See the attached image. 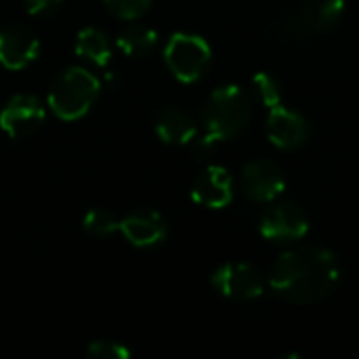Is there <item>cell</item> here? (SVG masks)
Wrapping results in <instances>:
<instances>
[{
	"label": "cell",
	"mask_w": 359,
	"mask_h": 359,
	"mask_svg": "<svg viewBox=\"0 0 359 359\" xmlns=\"http://www.w3.org/2000/svg\"><path fill=\"white\" fill-rule=\"evenodd\" d=\"M339 280V259L326 248L288 250L276 261L269 273L273 292L294 305H311L328 299Z\"/></svg>",
	"instance_id": "6da1fadb"
},
{
	"label": "cell",
	"mask_w": 359,
	"mask_h": 359,
	"mask_svg": "<svg viewBox=\"0 0 359 359\" xmlns=\"http://www.w3.org/2000/svg\"><path fill=\"white\" fill-rule=\"evenodd\" d=\"M250 114H252L250 99L240 86L236 84L219 86L206 99V105L202 109L204 135L215 139L217 143L233 139L248 126Z\"/></svg>",
	"instance_id": "7a4b0ae2"
},
{
	"label": "cell",
	"mask_w": 359,
	"mask_h": 359,
	"mask_svg": "<svg viewBox=\"0 0 359 359\" xmlns=\"http://www.w3.org/2000/svg\"><path fill=\"white\" fill-rule=\"evenodd\" d=\"M101 84L95 74L74 65L61 72L48 90V107L61 120H78L95 105Z\"/></svg>",
	"instance_id": "3957f363"
},
{
	"label": "cell",
	"mask_w": 359,
	"mask_h": 359,
	"mask_svg": "<svg viewBox=\"0 0 359 359\" xmlns=\"http://www.w3.org/2000/svg\"><path fill=\"white\" fill-rule=\"evenodd\" d=\"M210 59H212V50L208 42L196 34H185V32L172 34L164 48V61L170 74L185 84L198 82L206 74Z\"/></svg>",
	"instance_id": "277c9868"
},
{
	"label": "cell",
	"mask_w": 359,
	"mask_h": 359,
	"mask_svg": "<svg viewBox=\"0 0 359 359\" xmlns=\"http://www.w3.org/2000/svg\"><path fill=\"white\" fill-rule=\"evenodd\" d=\"M259 231L273 244H290L303 240L309 233V219L301 206L282 202L269 206L263 212Z\"/></svg>",
	"instance_id": "5b68a950"
},
{
	"label": "cell",
	"mask_w": 359,
	"mask_h": 359,
	"mask_svg": "<svg viewBox=\"0 0 359 359\" xmlns=\"http://www.w3.org/2000/svg\"><path fill=\"white\" fill-rule=\"evenodd\" d=\"M215 290L231 301H255L263 294V278L248 263H225L212 273Z\"/></svg>",
	"instance_id": "8992f818"
},
{
	"label": "cell",
	"mask_w": 359,
	"mask_h": 359,
	"mask_svg": "<svg viewBox=\"0 0 359 359\" xmlns=\"http://www.w3.org/2000/svg\"><path fill=\"white\" fill-rule=\"evenodd\" d=\"M44 118L46 109L38 97L15 95L4 103L0 111V128L13 139H21L34 135L44 124Z\"/></svg>",
	"instance_id": "52a82bcc"
},
{
	"label": "cell",
	"mask_w": 359,
	"mask_h": 359,
	"mask_svg": "<svg viewBox=\"0 0 359 359\" xmlns=\"http://www.w3.org/2000/svg\"><path fill=\"white\" fill-rule=\"evenodd\" d=\"M242 191L248 200L265 204L273 202L286 187L282 168L271 160H252L242 168L240 175Z\"/></svg>",
	"instance_id": "ba28073f"
},
{
	"label": "cell",
	"mask_w": 359,
	"mask_h": 359,
	"mask_svg": "<svg viewBox=\"0 0 359 359\" xmlns=\"http://www.w3.org/2000/svg\"><path fill=\"white\" fill-rule=\"evenodd\" d=\"M311 126L307 118L297 111L286 107L284 103L269 107L267 116V137L269 141L280 147V149H297L309 139Z\"/></svg>",
	"instance_id": "9c48e42d"
},
{
	"label": "cell",
	"mask_w": 359,
	"mask_h": 359,
	"mask_svg": "<svg viewBox=\"0 0 359 359\" xmlns=\"http://www.w3.org/2000/svg\"><path fill=\"white\" fill-rule=\"evenodd\" d=\"M40 55V40L21 25H4L0 29V63L6 69H23Z\"/></svg>",
	"instance_id": "30bf717a"
},
{
	"label": "cell",
	"mask_w": 359,
	"mask_h": 359,
	"mask_svg": "<svg viewBox=\"0 0 359 359\" xmlns=\"http://www.w3.org/2000/svg\"><path fill=\"white\" fill-rule=\"evenodd\" d=\"M191 200L200 206L219 210L231 204L233 200V177L223 166H208L194 181Z\"/></svg>",
	"instance_id": "8fae6325"
},
{
	"label": "cell",
	"mask_w": 359,
	"mask_h": 359,
	"mask_svg": "<svg viewBox=\"0 0 359 359\" xmlns=\"http://www.w3.org/2000/svg\"><path fill=\"white\" fill-rule=\"evenodd\" d=\"M118 231H122V236L133 246L149 248V246L160 244L166 238L168 225L162 219V215H158L156 210H135L120 219Z\"/></svg>",
	"instance_id": "7c38bea8"
},
{
	"label": "cell",
	"mask_w": 359,
	"mask_h": 359,
	"mask_svg": "<svg viewBox=\"0 0 359 359\" xmlns=\"http://www.w3.org/2000/svg\"><path fill=\"white\" fill-rule=\"evenodd\" d=\"M156 133L164 143L170 145H185L191 143L198 135L196 120L191 114L179 107H166L156 116Z\"/></svg>",
	"instance_id": "4fadbf2b"
},
{
	"label": "cell",
	"mask_w": 359,
	"mask_h": 359,
	"mask_svg": "<svg viewBox=\"0 0 359 359\" xmlns=\"http://www.w3.org/2000/svg\"><path fill=\"white\" fill-rule=\"evenodd\" d=\"M345 15V0H303L301 17L309 32H330Z\"/></svg>",
	"instance_id": "5bb4252c"
},
{
	"label": "cell",
	"mask_w": 359,
	"mask_h": 359,
	"mask_svg": "<svg viewBox=\"0 0 359 359\" xmlns=\"http://www.w3.org/2000/svg\"><path fill=\"white\" fill-rule=\"evenodd\" d=\"M76 55L97 67H105L111 59V40L97 27H84L76 36Z\"/></svg>",
	"instance_id": "9a60e30c"
},
{
	"label": "cell",
	"mask_w": 359,
	"mask_h": 359,
	"mask_svg": "<svg viewBox=\"0 0 359 359\" xmlns=\"http://www.w3.org/2000/svg\"><path fill=\"white\" fill-rule=\"evenodd\" d=\"M116 44L118 48L128 55V57H145L147 53H151L158 44V34L151 29V27H145V25H128L124 27L118 38H116Z\"/></svg>",
	"instance_id": "2e32d148"
},
{
	"label": "cell",
	"mask_w": 359,
	"mask_h": 359,
	"mask_svg": "<svg viewBox=\"0 0 359 359\" xmlns=\"http://www.w3.org/2000/svg\"><path fill=\"white\" fill-rule=\"evenodd\" d=\"M252 90L265 107H276L284 99L282 82L269 72H259L252 76Z\"/></svg>",
	"instance_id": "e0dca14e"
},
{
	"label": "cell",
	"mask_w": 359,
	"mask_h": 359,
	"mask_svg": "<svg viewBox=\"0 0 359 359\" xmlns=\"http://www.w3.org/2000/svg\"><path fill=\"white\" fill-rule=\"evenodd\" d=\"M82 225H84V229H86L88 233H93V236H97V238H105V236L118 231L120 219H118L114 212L105 210V208H93V210H88V212L84 215Z\"/></svg>",
	"instance_id": "ac0fdd59"
},
{
	"label": "cell",
	"mask_w": 359,
	"mask_h": 359,
	"mask_svg": "<svg viewBox=\"0 0 359 359\" xmlns=\"http://www.w3.org/2000/svg\"><path fill=\"white\" fill-rule=\"evenodd\" d=\"M273 38L282 40V42H297L301 40L309 29L301 17V13H288L284 17H280L273 25H271Z\"/></svg>",
	"instance_id": "d6986e66"
},
{
	"label": "cell",
	"mask_w": 359,
	"mask_h": 359,
	"mask_svg": "<svg viewBox=\"0 0 359 359\" xmlns=\"http://www.w3.org/2000/svg\"><path fill=\"white\" fill-rule=\"evenodd\" d=\"M103 2L114 17L124 21H135L143 17L151 6V0H103Z\"/></svg>",
	"instance_id": "ffe728a7"
},
{
	"label": "cell",
	"mask_w": 359,
	"mask_h": 359,
	"mask_svg": "<svg viewBox=\"0 0 359 359\" xmlns=\"http://www.w3.org/2000/svg\"><path fill=\"white\" fill-rule=\"evenodd\" d=\"M88 358L93 359H128L130 349L116 341H93L86 349Z\"/></svg>",
	"instance_id": "44dd1931"
},
{
	"label": "cell",
	"mask_w": 359,
	"mask_h": 359,
	"mask_svg": "<svg viewBox=\"0 0 359 359\" xmlns=\"http://www.w3.org/2000/svg\"><path fill=\"white\" fill-rule=\"evenodd\" d=\"M23 4L29 15H50L63 4V0H23Z\"/></svg>",
	"instance_id": "7402d4cb"
}]
</instances>
